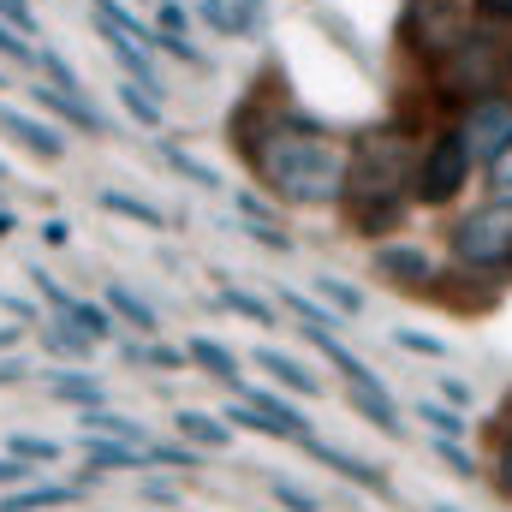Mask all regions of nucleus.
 Segmentation results:
<instances>
[{
  "label": "nucleus",
  "instance_id": "obj_24",
  "mask_svg": "<svg viewBox=\"0 0 512 512\" xmlns=\"http://www.w3.org/2000/svg\"><path fill=\"white\" fill-rule=\"evenodd\" d=\"M221 304H227V310H239V316L256 322V328H274V310H268L262 298H251V292H239V286H221Z\"/></svg>",
  "mask_w": 512,
  "mask_h": 512
},
{
  "label": "nucleus",
  "instance_id": "obj_44",
  "mask_svg": "<svg viewBox=\"0 0 512 512\" xmlns=\"http://www.w3.org/2000/svg\"><path fill=\"white\" fill-rule=\"evenodd\" d=\"M501 495L512 501V435L501 441Z\"/></svg>",
  "mask_w": 512,
  "mask_h": 512
},
{
  "label": "nucleus",
  "instance_id": "obj_30",
  "mask_svg": "<svg viewBox=\"0 0 512 512\" xmlns=\"http://www.w3.org/2000/svg\"><path fill=\"white\" fill-rule=\"evenodd\" d=\"M0 54H6V60H18V66H36V54H42V48H30V36H24V30H12V24L0 18Z\"/></svg>",
  "mask_w": 512,
  "mask_h": 512
},
{
  "label": "nucleus",
  "instance_id": "obj_23",
  "mask_svg": "<svg viewBox=\"0 0 512 512\" xmlns=\"http://www.w3.org/2000/svg\"><path fill=\"white\" fill-rule=\"evenodd\" d=\"M316 298H322L328 310H340V316H358V310H364V292H352V286H346V280H334V274H322V280H316Z\"/></svg>",
  "mask_w": 512,
  "mask_h": 512
},
{
  "label": "nucleus",
  "instance_id": "obj_10",
  "mask_svg": "<svg viewBox=\"0 0 512 512\" xmlns=\"http://www.w3.org/2000/svg\"><path fill=\"white\" fill-rule=\"evenodd\" d=\"M30 96H36V102H42L48 114H60L66 126H78V131H102V126H108V120H102V114H96V108L84 102V90H60V84H36Z\"/></svg>",
  "mask_w": 512,
  "mask_h": 512
},
{
  "label": "nucleus",
  "instance_id": "obj_38",
  "mask_svg": "<svg viewBox=\"0 0 512 512\" xmlns=\"http://www.w3.org/2000/svg\"><path fill=\"white\" fill-rule=\"evenodd\" d=\"M30 280H36V286H42V298H48V304H54V310H72V304H78V298H72V292H66V286H54V280H48V274H42V268H30Z\"/></svg>",
  "mask_w": 512,
  "mask_h": 512
},
{
  "label": "nucleus",
  "instance_id": "obj_49",
  "mask_svg": "<svg viewBox=\"0 0 512 512\" xmlns=\"http://www.w3.org/2000/svg\"><path fill=\"white\" fill-rule=\"evenodd\" d=\"M435 512H459V507H435Z\"/></svg>",
  "mask_w": 512,
  "mask_h": 512
},
{
  "label": "nucleus",
  "instance_id": "obj_21",
  "mask_svg": "<svg viewBox=\"0 0 512 512\" xmlns=\"http://www.w3.org/2000/svg\"><path fill=\"white\" fill-rule=\"evenodd\" d=\"M96 203H102L108 215H126V221H137V227H161V209L137 203V197H126V191H96Z\"/></svg>",
  "mask_w": 512,
  "mask_h": 512
},
{
  "label": "nucleus",
  "instance_id": "obj_14",
  "mask_svg": "<svg viewBox=\"0 0 512 512\" xmlns=\"http://www.w3.org/2000/svg\"><path fill=\"white\" fill-rule=\"evenodd\" d=\"M346 399H352V411H364L376 429L399 435V405H393V393H387V387H352Z\"/></svg>",
  "mask_w": 512,
  "mask_h": 512
},
{
  "label": "nucleus",
  "instance_id": "obj_36",
  "mask_svg": "<svg viewBox=\"0 0 512 512\" xmlns=\"http://www.w3.org/2000/svg\"><path fill=\"white\" fill-rule=\"evenodd\" d=\"M489 185H495V197H512V143L489 161Z\"/></svg>",
  "mask_w": 512,
  "mask_h": 512
},
{
  "label": "nucleus",
  "instance_id": "obj_22",
  "mask_svg": "<svg viewBox=\"0 0 512 512\" xmlns=\"http://www.w3.org/2000/svg\"><path fill=\"white\" fill-rule=\"evenodd\" d=\"M108 310H114V316H126L131 328H143V334L155 328V310H149L137 292H126V286H108Z\"/></svg>",
  "mask_w": 512,
  "mask_h": 512
},
{
  "label": "nucleus",
  "instance_id": "obj_42",
  "mask_svg": "<svg viewBox=\"0 0 512 512\" xmlns=\"http://www.w3.org/2000/svg\"><path fill=\"white\" fill-rule=\"evenodd\" d=\"M155 24H161V30H185V12H179L173 0H161V12H155Z\"/></svg>",
  "mask_w": 512,
  "mask_h": 512
},
{
  "label": "nucleus",
  "instance_id": "obj_13",
  "mask_svg": "<svg viewBox=\"0 0 512 512\" xmlns=\"http://www.w3.org/2000/svg\"><path fill=\"white\" fill-rule=\"evenodd\" d=\"M251 364L262 370V376H274L280 387H292V393H304V399L316 393V376H310V370H304L298 358H286V352H274V346H256V358H251Z\"/></svg>",
  "mask_w": 512,
  "mask_h": 512
},
{
  "label": "nucleus",
  "instance_id": "obj_17",
  "mask_svg": "<svg viewBox=\"0 0 512 512\" xmlns=\"http://www.w3.org/2000/svg\"><path fill=\"white\" fill-rule=\"evenodd\" d=\"M114 96H120V108H126V114L137 120V126H161V102H155V90H149V84L126 78V84H120Z\"/></svg>",
  "mask_w": 512,
  "mask_h": 512
},
{
  "label": "nucleus",
  "instance_id": "obj_1",
  "mask_svg": "<svg viewBox=\"0 0 512 512\" xmlns=\"http://www.w3.org/2000/svg\"><path fill=\"white\" fill-rule=\"evenodd\" d=\"M251 161L268 191H280L286 203H334L346 197V149L322 126L304 120H274L251 143Z\"/></svg>",
  "mask_w": 512,
  "mask_h": 512
},
{
  "label": "nucleus",
  "instance_id": "obj_15",
  "mask_svg": "<svg viewBox=\"0 0 512 512\" xmlns=\"http://www.w3.org/2000/svg\"><path fill=\"white\" fill-rule=\"evenodd\" d=\"M173 423H179V435H185L191 447H227V441H233V429H227L221 417H209V411H179Z\"/></svg>",
  "mask_w": 512,
  "mask_h": 512
},
{
  "label": "nucleus",
  "instance_id": "obj_27",
  "mask_svg": "<svg viewBox=\"0 0 512 512\" xmlns=\"http://www.w3.org/2000/svg\"><path fill=\"white\" fill-rule=\"evenodd\" d=\"M399 352H417V358H447V340H435V334H417V328H399V334H387Z\"/></svg>",
  "mask_w": 512,
  "mask_h": 512
},
{
  "label": "nucleus",
  "instance_id": "obj_48",
  "mask_svg": "<svg viewBox=\"0 0 512 512\" xmlns=\"http://www.w3.org/2000/svg\"><path fill=\"white\" fill-rule=\"evenodd\" d=\"M18 346V328H0V352H12Z\"/></svg>",
  "mask_w": 512,
  "mask_h": 512
},
{
  "label": "nucleus",
  "instance_id": "obj_8",
  "mask_svg": "<svg viewBox=\"0 0 512 512\" xmlns=\"http://www.w3.org/2000/svg\"><path fill=\"white\" fill-rule=\"evenodd\" d=\"M411 36H417V48H423V54H447V48L459 42L447 0H423V6L411 12Z\"/></svg>",
  "mask_w": 512,
  "mask_h": 512
},
{
  "label": "nucleus",
  "instance_id": "obj_11",
  "mask_svg": "<svg viewBox=\"0 0 512 512\" xmlns=\"http://www.w3.org/2000/svg\"><path fill=\"white\" fill-rule=\"evenodd\" d=\"M239 387V399H251L256 411H268L280 429H286V441H310V423H304V411H292L280 393H268V387H256V382H233Z\"/></svg>",
  "mask_w": 512,
  "mask_h": 512
},
{
  "label": "nucleus",
  "instance_id": "obj_9",
  "mask_svg": "<svg viewBox=\"0 0 512 512\" xmlns=\"http://www.w3.org/2000/svg\"><path fill=\"white\" fill-rule=\"evenodd\" d=\"M376 274L399 280V286H429L435 280V262H429V251H417V245H382L376 251Z\"/></svg>",
  "mask_w": 512,
  "mask_h": 512
},
{
  "label": "nucleus",
  "instance_id": "obj_43",
  "mask_svg": "<svg viewBox=\"0 0 512 512\" xmlns=\"http://www.w3.org/2000/svg\"><path fill=\"white\" fill-rule=\"evenodd\" d=\"M483 6V18H495V24H512V0H477Z\"/></svg>",
  "mask_w": 512,
  "mask_h": 512
},
{
  "label": "nucleus",
  "instance_id": "obj_40",
  "mask_svg": "<svg viewBox=\"0 0 512 512\" xmlns=\"http://www.w3.org/2000/svg\"><path fill=\"white\" fill-rule=\"evenodd\" d=\"M203 18H209L215 30H233V24H239V18L227 12V0H203Z\"/></svg>",
  "mask_w": 512,
  "mask_h": 512
},
{
  "label": "nucleus",
  "instance_id": "obj_46",
  "mask_svg": "<svg viewBox=\"0 0 512 512\" xmlns=\"http://www.w3.org/2000/svg\"><path fill=\"white\" fill-rule=\"evenodd\" d=\"M441 393H447V405H465V399H471V387L465 382H441Z\"/></svg>",
  "mask_w": 512,
  "mask_h": 512
},
{
  "label": "nucleus",
  "instance_id": "obj_32",
  "mask_svg": "<svg viewBox=\"0 0 512 512\" xmlns=\"http://www.w3.org/2000/svg\"><path fill=\"white\" fill-rule=\"evenodd\" d=\"M245 227H251L256 245H268V251H292V233H286V227H274V221H256V215H245Z\"/></svg>",
  "mask_w": 512,
  "mask_h": 512
},
{
  "label": "nucleus",
  "instance_id": "obj_16",
  "mask_svg": "<svg viewBox=\"0 0 512 512\" xmlns=\"http://www.w3.org/2000/svg\"><path fill=\"white\" fill-rule=\"evenodd\" d=\"M185 358H191V364H203L215 382H227V387L239 382V364H233V352H227V346H215V340H203V334L185 346Z\"/></svg>",
  "mask_w": 512,
  "mask_h": 512
},
{
  "label": "nucleus",
  "instance_id": "obj_25",
  "mask_svg": "<svg viewBox=\"0 0 512 512\" xmlns=\"http://www.w3.org/2000/svg\"><path fill=\"white\" fill-rule=\"evenodd\" d=\"M84 429H96V435H114V441H137V447H149L143 423H131V417H108V411H96V417H84Z\"/></svg>",
  "mask_w": 512,
  "mask_h": 512
},
{
  "label": "nucleus",
  "instance_id": "obj_20",
  "mask_svg": "<svg viewBox=\"0 0 512 512\" xmlns=\"http://www.w3.org/2000/svg\"><path fill=\"white\" fill-rule=\"evenodd\" d=\"M90 346H96V334H90L84 322H60V328L48 334V352H54V358H90Z\"/></svg>",
  "mask_w": 512,
  "mask_h": 512
},
{
  "label": "nucleus",
  "instance_id": "obj_33",
  "mask_svg": "<svg viewBox=\"0 0 512 512\" xmlns=\"http://www.w3.org/2000/svg\"><path fill=\"white\" fill-rule=\"evenodd\" d=\"M268 495H274L286 512H316V495H304V489H292V483H280V477L268 483Z\"/></svg>",
  "mask_w": 512,
  "mask_h": 512
},
{
  "label": "nucleus",
  "instance_id": "obj_41",
  "mask_svg": "<svg viewBox=\"0 0 512 512\" xmlns=\"http://www.w3.org/2000/svg\"><path fill=\"white\" fill-rule=\"evenodd\" d=\"M24 477H30V459H18V453L0 459V483H24Z\"/></svg>",
  "mask_w": 512,
  "mask_h": 512
},
{
  "label": "nucleus",
  "instance_id": "obj_39",
  "mask_svg": "<svg viewBox=\"0 0 512 512\" xmlns=\"http://www.w3.org/2000/svg\"><path fill=\"white\" fill-rule=\"evenodd\" d=\"M435 453H441V459H447V465H453L459 477H471V471H477V465H471V453H459V441H447V435L435 441Z\"/></svg>",
  "mask_w": 512,
  "mask_h": 512
},
{
  "label": "nucleus",
  "instance_id": "obj_3",
  "mask_svg": "<svg viewBox=\"0 0 512 512\" xmlns=\"http://www.w3.org/2000/svg\"><path fill=\"white\" fill-rule=\"evenodd\" d=\"M471 143L453 131V137H441L429 155H423V167H417V191L429 197V203H447V197H459V185H465V173H471Z\"/></svg>",
  "mask_w": 512,
  "mask_h": 512
},
{
  "label": "nucleus",
  "instance_id": "obj_12",
  "mask_svg": "<svg viewBox=\"0 0 512 512\" xmlns=\"http://www.w3.org/2000/svg\"><path fill=\"white\" fill-rule=\"evenodd\" d=\"M0 126L12 131V137H24L42 161H54V155H66V137L54 126H42V120H30V114H18V108H0Z\"/></svg>",
  "mask_w": 512,
  "mask_h": 512
},
{
  "label": "nucleus",
  "instance_id": "obj_4",
  "mask_svg": "<svg viewBox=\"0 0 512 512\" xmlns=\"http://www.w3.org/2000/svg\"><path fill=\"white\" fill-rule=\"evenodd\" d=\"M459 137L471 143L477 161H495V155L512 143V102L507 96H495V90L477 96V102L465 108V120H459Z\"/></svg>",
  "mask_w": 512,
  "mask_h": 512
},
{
  "label": "nucleus",
  "instance_id": "obj_19",
  "mask_svg": "<svg viewBox=\"0 0 512 512\" xmlns=\"http://www.w3.org/2000/svg\"><path fill=\"white\" fill-rule=\"evenodd\" d=\"M54 399H72V405H102V382L96 376H84V370H60L54 382H48Z\"/></svg>",
  "mask_w": 512,
  "mask_h": 512
},
{
  "label": "nucleus",
  "instance_id": "obj_18",
  "mask_svg": "<svg viewBox=\"0 0 512 512\" xmlns=\"http://www.w3.org/2000/svg\"><path fill=\"white\" fill-rule=\"evenodd\" d=\"M66 501H78V489H66V483H48V489H24V495L0 501V512H48V507H66Z\"/></svg>",
  "mask_w": 512,
  "mask_h": 512
},
{
  "label": "nucleus",
  "instance_id": "obj_34",
  "mask_svg": "<svg viewBox=\"0 0 512 512\" xmlns=\"http://www.w3.org/2000/svg\"><path fill=\"white\" fill-rule=\"evenodd\" d=\"M66 316H72V322H84V328H90V334H96V340H102V334H120V328H114V322H108V310H96V304H72V310H66Z\"/></svg>",
  "mask_w": 512,
  "mask_h": 512
},
{
  "label": "nucleus",
  "instance_id": "obj_5",
  "mask_svg": "<svg viewBox=\"0 0 512 512\" xmlns=\"http://www.w3.org/2000/svg\"><path fill=\"white\" fill-rule=\"evenodd\" d=\"M495 72H501V54L489 36H459L447 48V84L459 96H489L495 90Z\"/></svg>",
  "mask_w": 512,
  "mask_h": 512
},
{
  "label": "nucleus",
  "instance_id": "obj_26",
  "mask_svg": "<svg viewBox=\"0 0 512 512\" xmlns=\"http://www.w3.org/2000/svg\"><path fill=\"white\" fill-rule=\"evenodd\" d=\"M280 304H286V310H298V316H304L310 328H334V316H340V310H322L316 298H304L298 286H280Z\"/></svg>",
  "mask_w": 512,
  "mask_h": 512
},
{
  "label": "nucleus",
  "instance_id": "obj_47",
  "mask_svg": "<svg viewBox=\"0 0 512 512\" xmlns=\"http://www.w3.org/2000/svg\"><path fill=\"white\" fill-rule=\"evenodd\" d=\"M256 18H262V0H245V12H239V24H233V30H251Z\"/></svg>",
  "mask_w": 512,
  "mask_h": 512
},
{
  "label": "nucleus",
  "instance_id": "obj_29",
  "mask_svg": "<svg viewBox=\"0 0 512 512\" xmlns=\"http://www.w3.org/2000/svg\"><path fill=\"white\" fill-rule=\"evenodd\" d=\"M155 149H161V161H167V167H179L185 179H197V185H215V173H209L203 161H191V155H185L179 143H155Z\"/></svg>",
  "mask_w": 512,
  "mask_h": 512
},
{
  "label": "nucleus",
  "instance_id": "obj_2",
  "mask_svg": "<svg viewBox=\"0 0 512 512\" xmlns=\"http://www.w3.org/2000/svg\"><path fill=\"white\" fill-rule=\"evenodd\" d=\"M453 256L471 268H507L512 262V197H495L453 227Z\"/></svg>",
  "mask_w": 512,
  "mask_h": 512
},
{
  "label": "nucleus",
  "instance_id": "obj_28",
  "mask_svg": "<svg viewBox=\"0 0 512 512\" xmlns=\"http://www.w3.org/2000/svg\"><path fill=\"white\" fill-rule=\"evenodd\" d=\"M417 417H423L429 429H441L447 441H459V435H465V417H459V405H417Z\"/></svg>",
  "mask_w": 512,
  "mask_h": 512
},
{
  "label": "nucleus",
  "instance_id": "obj_31",
  "mask_svg": "<svg viewBox=\"0 0 512 512\" xmlns=\"http://www.w3.org/2000/svg\"><path fill=\"white\" fill-rule=\"evenodd\" d=\"M155 30H161V24H155ZM155 48H161V54H173V60H185V66H203V48H191V42H185V30H161V36H155Z\"/></svg>",
  "mask_w": 512,
  "mask_h": 512
},
{
  "label": "nucleus",
  "instance_id": "obj_37",
  "mask_svg": "<svg viewBox=\"0 0 512 512\" xmlns=\"http://www.w3.org/2000/svg\"><path fill=\"white\" fill-rule=\"evenodd\" d=\"M0 18H6L12 30H24V36H36V12H30L24 0H0Z\"/></svg>",
  "mask_w": 512,
  "mask_h": 512
},
{
  "label": "nucleus",
  "instance_id": "obj_7",
  "mask_svg": "<svg viewBox=\"0 0 512 512\" xmlns=\"http://www.w3.org/2000/svg\"><path fill=\"white\" fill-rule=\"evenodd\" d=\"M298 447H304L310 459H322L328 471H340V477H352L358 489H370V495H387V477L376 471V465H370V459H358V453H340V447H328V441H316V435H310V441H298Z\"/></svg>",
  "mask_w": 512,
  "mask_h": 512
},
{
  "label": "nucleus",
  "instance_id": "obj_35",
  "mask_svg": "<svg viewBox=\"0 0 512 512\" xmlns=\"http://www.w3.org/2000/svg\"><path fill=\"white\" fill-rule=\"evenodd\" d=\"M12 453H18V459H30V465H48L60 447H54V441H36V435H12Z\"/></svg>",
  "mask_w": 512,
  "mask_h": 512
},
{
  "label": "nucleus",
  "instance_id": "obj_45",
  "mask_svg": "<svg viewBox=\"0 0 512 512\" xmlns=\"http://www.w3.org/2000/svg\"><path fill=\"white\" fill-rule=\"evenodd\" d=\"M42 239H48V245H54V251H60V245H66V239H72V227H66V221H48V227H42Z\"/></svg>",
  "mask_w": 512,
  "mask_h": 512
},
{
  "label": "nucleus",
  "instance_id": "obj_6",
  "mask_svg": "<svg viewBox=\"0 0 512 512\" xmlns=\"http://www.w3.org/2000/svg\"><path fill=\"white\" fill-rule=\"evenodd\" d=\"M84 459H90V477H108V471H137V465H155V447L114 441V435H84Z\"/></svg>",
  "mask_w": 512,
  "mask_h": 512
},
{
  "label": "nucleus",
  "instance_id": "obj_51",
  "mask_svg": "<svg viewBox=\"0 0 512 512\" xmlns=\"http://www.w3.org/2000/svg\"><path fill=\"white\" fill-rule=\"evenodd\" d=\"M0 84H6V72H0Z\"/></svg>",
  "mask_w": 512,
  "mask_h": 512
},
{
  "label": "nucleus",
  "instance_id": "obj_50",
  "mask_svg": "<svg viewBox=\"0 0 512 512\" xmlns=\"http://www.w3.org/2000/svg\"><path fill=\"white\" fill-rule=\"evenodd\" d=\"M0 179H6V161H0Z\"/></svg>",
  "mask_w": 512,
  "mask_h": 512
}]
</instances>
